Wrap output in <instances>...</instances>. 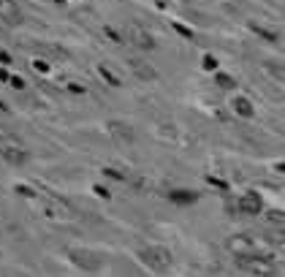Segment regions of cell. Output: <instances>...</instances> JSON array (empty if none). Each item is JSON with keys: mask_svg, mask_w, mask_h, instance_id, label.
<instances>
[{"mask_svg": "<svg viewBox=\"0 0 285 277\" xmlns=\"http://www.w3.org/2000/svg\"><path fill=\"white\" fill-rule=\"evenodd\" d=\"M0 63H6V66H9V63H11V54H9V52H0Z\"/></svg>", "mask_w": 285, "mask_h": 277, "instance_id": "484cf974", "label": "cell"}, {"mask_svg": "<svg viewBox=\"0 0 285 277\" xmlns=\"http://www.w3.org/2000/svg\"><path fill=\"white\" fill-rule=\"evenodd\" d=\"M54 3H66V0H54Z\"/></svg>", "mask_w": 285, "mask_h": 277, "instance_id": "83f0119b", "label": "cell"}, {"mask_svg": "<svg viewBox=\"0 0 285 277\" xmlns=\"http://www.w3.org/2000/svg\"><path fill=\"white\" fill-rule=\"evenodd\" d=\"M139 258H141V264L147 269H152L155 274H166V272H171V266H174L171 253L166 250L163 244H147V248H141Z\"/></svg>", "mask_w": 285, "mask_h": 277, "instance_id": "6da1fadb", "label": "cell"}, {"mask_svg": "<svg viewBox=\"0 0 285 277\" xmlns=\"http://www.w3.org/2000/svg\"><path fill=\"white\" fill-rule=\"evenodd\" d=\"M204 68H207V71H217V57H215V54H204Z\"/></svg>", "mask_w": 285, "mask_h": 277, "instance_id": "2e32d148", "label": "cell"}, {"mask_svg": "<svg viewBox=\"0 0 285 277\" xmlns=\"http://www.w3.org/2000/svg\"><path fill=\"white\" fill-rule=\"evenodd\" d=\"M106 177H112V179H125V174L122 171H117V169H104Z\"/></svg>", "mask_w": 285, "mask_h": 277, "instance_id": "7402d4cb", "label": "cell"}, {"mask_svg": "<svg viewBox=\"0 0 285 277\" xmlns=\"http://www.w3.org/2000/svg\"><path fill=\"white\" fill-rule=\"evenodd\" d=\"M0 155H3L9 163H14V166H22L27 161V152H25V149H17V147H3V149H0Z\"/></svg>", "mask_w": 285, "mask_h": 277, "instance_id": "7c38bea8", "label": "cell"}, {"mask_svg": "<svg viewBox=\"0 0 285 277\" xmlns=\"http://www.w3.org/2000/svg\"><path fill=\"white\" fill-rule=\"evenodd\" d=\"M109 133H112V139L120 141V144H133V141H136V131L125 122H112L109 125Z\"/></svg>", "mask_w": 285, "mask_h": 277, "instance_id": "52a82bcc", "label": "cell"}, {"mask_svg": "<svg viewBox=\"0 0 285 277\" xmlns=\"http://www.w3.org/2000/svg\"><path fill=\"white\" fill-rule=\"evenodd\" d=\"M252 30H256V33L261 36V38H266V41H277V33H274V30H266V27H258V25H252Z\"/></svg>", "mask_w": 285, "mask_h": 277, "instance_id": "9a60e30c", "label": "cell"}, {"mask_svg": "<svg viewBox=\"0 0 285 277\" xmlns=\"http://www.w3.org/2000/svg\"><path fill=\"white\" fill-rule=\"evenodd\" d=\"M228 250L236 253V256H258L261 244L252 242L250 236H231V239H228Z\"/></svg>", "mask_w": 285, "mask_h": 277, "instance_id": "8992f818", "label": "cell"}, {"mask_svg": "<svg viewBox=\"0 0 285 277\" xmlns=\"http://www.w3.org/2000/svg\"><path fill=\"white\" fill-rule=\"evenodd\" d=\"M201 199L199 191H187V188H182V191H169V201L179 204V207H190V204H196Z\"/></svg>", "mask_w": 285, "mask_h": 277, "instance_id": "9c48e42d", "label": "cell"}, {"mask_svg": "<svg viewBox=\"0 0 285 277\" xmlns=\"http://www.w3.org/2000/svg\"><path fill=\"white\" fill-rule=\"evenodd\" d=\"M0 19H3L6 25H19L22 22L19 6L14 3V0H0Z\"/></svg>", "mask_w": 285, "mask_h": 277, "instance_id": "ba28073f", "label": "cell"}, {"mask_svg": "<svg viewBox=\"0 0 285 277\" xmlns=\"http://www.w3.org/2000/svg\"><path fill=\"white\" fill-rule=\"evenodd\" d=\"M17 193H19V196H27V199H33V196H36V193L30 191V188H25V185H17Z\"/></svg>", "mask_w": 285, "mask_h": 277, "instance_id": "603a6c76", "label": "cell"}, {"mask_svg": "<svg viewBox=\"0 0 285 277\" xmlns=\"http://www.w3.org/2000/svg\"><path fill=\"white\" fill-rule=\"evenodd\" d=\"M68 90H71V93H84V87L76 84V82H68Z\"/></svg>", "mask_w": 285, "mask_h": 277, "instance_id": "d4e9b609", "label": "cell"}, {"mask_svg": "<svg viewBox=\"0 0 285 277\" xmlns=\"http://www.w3.org/2000/svg\"><path fill=\"white\" fill-rule=\"evenodd\" d=\"M236 266L250 272V274H258V277H272L277 272L272 258L266 253H258V256H236Z\"/></svg>", "mask_w": 285, "mask_h": 277, "instance_id": "7a4b0ae2", "label": "cell"}, {"mask_svg": "<svg viewBox=\"0 0 285 277\" xmlns=\"http://www.w3.org/2000/svg\"><path fill=\"white\" fill-rule=\"evenodd\" d=\"M215 82H217V87H223V90H234V87H236V79L228 76V74H217Z\"/></svg>", "mask_w": 285, "mask_h": 277, "instance_id": "4fadbf2b", "label": "cell"}, {"mask_svg": "<svg viewBox=\"0 0 285 277\" xmlns=\"http://www.w3.org/2000/svg\"><path fill=\"white\" fill-rule=\"evenodd\" d=\"M274 171H280V174H285V163H274Z\"/></svg>", "mask_w": 285, "mask_h": 277, "instance_id": "4316f807", "label": "cell"}, {"mask_svg": "<svg viewBox=\"0 0 285 277\" xmlns=\"http://www.w3.org/2000/svg\"><path fill=\"white\" fill-rule=\"evenodd\" d=\"M231 106H234V112L239 114V117H244V120H250V117L256 114V109H252V101H250L247 96H234Z\"/></svg>", "mask_w": 285, "mask_h": 277, "instance_id": "8fae6325", "label": "cell"}, {"mask_svg": "<svg viewBox=\"0 0 285 277\" xmlns=\"http://www.w3.org/2000/svg\"><path fill=\"white\" fill-rule=\"evenodd\" d=\"M125 41H131L136 49H144V52H152L157 46V41L141 25H128V30H125Z\"/></svg>", "mask_w": 285, "mask_h": 277, "instance_id": "3957f363", "label": "cell"}, {"mask_svg": "<svg viewBox=\"0 0 285 277\" xmlns=\"http://www.w3.org/2000/svg\"><path fill=\"white\" fill-rule=\"evenodd\" d=\"M269 220H274V223H285V212L272 209V212H269Z\"/></svg>", "mask_w": 285, "mask_h": 277, "instance_id": "ac0fdd59", "label": "cell"}, {"mask_svg": "<svg viewBox=\"0 0 285 277\" xmlns=\"http://www.w3.org/2000/svg\"><path fill=\"white\" fill-rule=\"evenodd\" d=\"M68 258L74 261L76 266H82L84 272H95V269H101V258L95 256L92 250H68Z\"/></svg>", "mask_w": 285, "mask_h": 277, "instance_id": "277c9868", "label": "cell"}, {"mask_svg": "<svg viewBox=\"0 0 285 277\" xmlns=\"http://www.w3.org/2000/svg\"><path fill=\"white\" fill-rule=\"evenodd\" d=\"M9 82H11V87H14V90H25V79H22V76H9Z\"/></svg>", "mask_w": 285, "mask_h": 277, "instance_id": "e0dca14e", "label": "cell"}, {"mask_svg": "<svg viewBox=\"0 0 285 277\" xmlns=\"http://www.w3.org/2000/svg\"><path fill=\"white\" fill-rule=\"evenodd\" d=\"M106 36H109V38H112V41H114V44H122V36H120V33H117V30H114V27H106Z\"/></svg>", "mask_w": 285, "mask_h": 277, "instance_id": "ffe728a7", "label": "cell"}, {"mask_svg": "<svg viewBox=\"0 0 285 277\" xmlns=\"http://www.w3.org/2000/svg\"><path fill=\"white\" fill-rule=\"evenodd\" d=\"M239 212L242 215H250V218H256L264 212V199H261V193L258 191H247L239 199Z\"/></svg>", "mask_w": 285, "mask_h": 277, "instance_id": "5b68a950", "label": "cell"}, {"mask_svg": "<svg viewBox=\"0 0 285 277\" xmlns=\"http://www.w3.org/2000/svg\"><path fill=\"white\" fill-rule=\"evenodd\" d=\"M98 74H101V76H104V79H106V82H109V84H112V87H120V79H117V76L112 74V71H109V68H106V66H98Z\"/></svg>", "mask_w": 285, "mask_h": 277, "instance_id": "5bb4252c", "label": "cell"}, {"mask_svg": "<svg viewBox=\"0 0 285 277\" xmlns=\"http://www.w3.org/2000/svg\"><path fill=\"white\" fill-rule=\"evenodd\" d=\"M33 68L41 71V74H46V71H49V63H46V60H33Z\"/></svg>", "mask_w": 285, "mask_h": 277, "instance_id": "44dd1931", "label": "cell"}, {"mask_svg": "<svg viewBox=\"0 0 285 277\" xmlns=\"http://www.w3.org/2000/svg\"><path fill=\"white\" fill-rule=\"evenodd\" d=\"M174 30H177V33H182L185 38H193V30H187L185 25H179V22H174Z\"/></svg>", "mask_w": 285, "mask_h": 277, "instance_id": "d6986e66", "label": "cell"}, {"mask_svg": "<svg viewBox=\"0 0 285 277\" xmlns=\"http://www.w3.org/2000/svg\"><path fill=\"white\" fill-rule=\"evenodd\" d=\"M95 193H98V196H101V199H109V196H112V193H109V191H106V188H104V185H95Z\"/></svg>", "mask_w": 285, "mask_h": 277, "instance_id": "cb8c5ba5", "label": "cell"}, {"mask_svg": "<svg viewBox=\"0 0 285 277\" xmlns=\"http://www.w3.org/2000/svg\"><path fill=\"white\" fill-rule=\"evenodd\" d=\"M131 71L141 79V82H155L157 79V71L149 66L147 60H131Z\"/></svg>", "mask_w": 285, "mask_h": 277, "instance_id": "30bf717a", "label": "cell"}]
</instances>
